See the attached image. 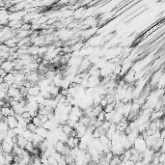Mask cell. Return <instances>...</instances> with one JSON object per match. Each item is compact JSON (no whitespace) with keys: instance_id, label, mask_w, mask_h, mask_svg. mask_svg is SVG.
<instances>
[{"instance_id":"cell-1","label":"cell","mask_w":165,"mask_h":165,"mask_svg":"<svg viewBox=\"0 0 165 165\" xmlns=\"http://www.w3.org/2000/svg\"><path fill=\"white\" fill-rule=\"evenodd\" d=\"M132 148L136 150L138 153H143L147 149V145H146V142H145V139L140 134L138 135L137 138L135 139V141L132 145Z\"/></svg>"},{"instance_id":"cell-2","label":"cell","mask_w":165,"mask_h":165,"mask_svg":"<svg viewBox=\"0 0 165 165\" xmlns=\"http://www.w3.org/2000/svg\"><path fill=\"white\" fill-rule=\"evenodd\" d=\"M123 80L128 85L132 84L133 82L136 81V79H135V72H133L132 70H130V71L127 72V74L123 76Z\"/></svg>"},{"instance_id":"cell-3","label":"cell","mask_w":165,"mask_h":165,"mask_svg":"<svg viewBox=\"0 0 165 165\" xmlns=\"http://www.w3.org/2000/svg\"><path fill=\"white\" fill-rule=\"evenodd\" d=\"M14 63L13 61H10V60H5V61L2 62L1 66H0V69H2L3 71L6 72V74H9L14 70Z\"/></svg>"},{"instance_id":"cell-4","label":"cell","mask_w":165,"mask_h":165,"mask_svg":"<svg viewBox=\"0 0 165 165\" xmlns=\"http://www.w3.org/2000/svg\"><path fill=\"white\" fill-rule=\"evenodd\" d=\"M5 121H6L7 125L10 130H14V128H18V120L14 116H9V117L5 118Z\"/></svg>"},{"instance_id":"cell-5","label":"cell","mask_w":165,"mask_h":165,"mask_svg":"<svg viewBox=\"0 0 165 165\" xmlns=\"http://www.w3.org/2000/svg\"><path fill=\"white\" fill-rule=\"evenodd\" d=\"M20 96V93H19V89L16 88V87H9L8 91H7V97L9 99H14L16 97Z\"/></svg>"},{"instance_id":"cell-6","label":"cell","mask_w":165,"mask_h":165,"mask_svg":"<svg viewBox=\"0 0 165 165\" xmlns=\"http://www.w3.org/2000/svg\"><path fill=\"white\" fill-rule=\"evenodd\" d=\"M13 146L14 145H11L9 143L2 141L1 146H0V151L3 153V154H12V152H13Z\"/></svg>"},{"instance_id":"cell-7","label":"cell","mask_w":165,"mask_h":165,"mask_svg":"<svg viewBox=\"0 0 165 165\" xmlns=\"http://www.w3.org/2000/svg\"><path fill=\"white\" fill-rule=\"evenodd\" d=\"M0 113L3 116V118H7L9 116H14V113L12 107H6V106L0 107Z\"/></svg>"},{"instance_id":"cell-8","label":"cell","mask_w":165,"mask_h":165,"mask_svg":"<svg viewBox=\"0 0 165 165\" xmlns=\"http://www.w3.org/2000/svg\"><path fill=\"white\" fill-rule=\"evenodd\" d=\"M69 115L76 116V117L80 119L82 116H84V113H83V110L80 107H78V106H72Z\"/></svg>"},{"instance_id":"cell-9","label":"cell","mask_w":165,"mask_h":165,"mask_svg":"<svg viewBox=\"0 0 165 165\" xmlns=\"http://www.w3.org/2000/svg\"><path fill=\"white\" fill-rule=\"evenodd\" d=\"M35 133L36 134H38L39 136L42 137L43 139H47V138L48 137V135H49V130H45V128H43V127H39V128H37V130H36Z\"/></svg>"},{"instance_id":"cell-10","label":"cell","mask_w":165,"mask_h":165,"mask_svg":"<svg viewBox=\"0 0 165 165\" xmlns=\"http://www.w3.org/2000/svg\"><path fill=\"white\" fill-rule=\"evenodd\" d=\"M40 93H41V89L39 88V86L37 84L33 85L32 87H30L29 89H27V95L28 96L36 97V96H38Z\"/></svg>"},{"instance_id":"cell-11","label":"cell","mask_w":165,"mask_h":165,"mask_svg":"<svg viewBox=\"0 0 165 165\" xmlns=\"http://www.w3.org/2000/svg\"><path fill=\"white\" fill-rule=\"evenodd\" d=\"M3 82H5L9 87H11L12 85L14 83V76L13 74H11V72L7 74L6 76L3 77Z\"/></svg>"},{"instance_id":"cell-12","label":"cell","mask_w":165,"mask_h":165,"mask_svg":"<svg viewBox=\"0 0 165 165\" xmlns=\"http://www.w3.org/2000/svg\"><path fill=\"white\" fill-rule=\"evenodd\" d=\"M27 143H28V140L25 139L24 137L20 136V135H18V136H16V144L18 145L19 148H21V149H25V146L27 145Z\"/></svg>"},{"instance_id":"cell-13","label":"cell","mask_w":165,"mask_h":165,"mask_svg":"<svg viewBox=\"0 0 165 165\" xmlns=\"http://www.w3.org/2000/svg\"><path fill=\"white\" fill-rule=\"evenodd\" d=\"M19 39H18L16 37H13L9 40H7L6 42L4 43V45H6L8 47H16V43H18Z\"/></svg>"},{"instance_id":"cell-14","label":"cell","mask_w":165,"mask_h":165,"mask_svg":"<svg viewBox=\"0 0 165 165\" xmlns=\"http://www.w3.org/2000/svg\"><path fill=\"white\" fill-rule=\"evenodd\" d=\"M12 109H13L14 115H21L24 111H25V109H24V107L22 105H20L18 103L16 104V105H14L13 107H12Z\"/></svg>"},{"instance_id":"cell-15","label":"cell","mask_w":165,"mask_h":165,"mask_svg":"<svg viewBox=\"0 0 165 165\" xmlns=\"http://www.w3.org/2000/svg\"><path fill=\"white\" fill-rule=\"evenodd\" d=\"M124 119V116L122 115V114L118 113L117 111L115 110V114H114L113 116V119L112 121H111V124H115V125H117V124H119Z\"/></svg>"},{"instance_id":"cell-16","label":"cell","mask_w":165,"mask_h":165,"mask_svg":"<svg viewBox=\"0 0 165 165\" xmlns=\"http://www.w3.org/2000/svg\"><path fill=\"white\" fill-rule=\"evenodd\" d=\"M65 146H66V144H65V143H63V142H60V141H57L54 145H53L55 151H56L57 153H59V154H61V153L63 152V150H64Z\"/></svg>"},{"instance_id":"cell-17","label":"cell","mask_w":165,"mask_h":165,"mask_svg":"<svg viewBox=\"0 0 165 165\" xmlns=\"http://www.w3.org/2000/svg\"><path fill=\"white\" fill-rule=\"evenodd\" d=\"M115 103H116V101H115ZM115 103L106 104V105L103 108V112L104 113H110V112H113V111H115Z\"/></svg>"},{"instance_id":"cell-18","label":"cell","mask_w":165,"mask_h":165,"mask_svg":"<svg viewBox=\"0 0 165 165\" xmlns=\"http://www.w3.org/2000/svg\"><path fill=\"white\" fill-rule=\"evenodd\" d=\"M74 130V128H71L70 126H68L67 124H64V125H62V131L63 133H65L68 136H70V134L72 133V131Z\"/></svg>"},{"instance_id":"cell-19","label":"cell","mask_w":165,"mask_h":165,"mask_svg":"<svg viewBox=\"0 0 165 165\" xmlns=\"http://www.w3.org/2000/svg\"><path fill=\"white\" fill-rule=\"evenodd\" d=\"M9 130V127L7 125L6 121H5V118H3V120L0 121V131L1 132H7Z\"/></svg>"},{"instance_id":"cell-20","label":"cell","mask_w":165,"mask_h":165,"mask_svg":"<svg viewBox=\"0 0 165 165\" xmlns=\"http://www.w3.org/2000/svg\"><path fill=\"white\" fill-rule=\"evenodd\" d=\"M31 123H32L34 126H36L37 128L42 127V126H43L42 121L40 120V118L38 117V115L35 116V117H33V118H31Z\"/></svg>"},{"instance_id":"cell-21","label":"cell","mask_w":165,"mask_h":165,"mask_svg":"<svg viewBox=\"0 0 165 165\" xmlns=\"http://www.w3.org/2000/svg\"><path fill=\"white\" fill-rule=\"evenodd\" d=\"M26 130H29L30 132H32V133H35L36 131V130H37V127L36 126H34L32 123H28L27 124V126H26Z\"/></svg>"},{"instance_id":"cell-22","label":"cell","mask_w":165,"mask_h":165,"mask_svg":"<svg viewBox=\"0 0 165 165\" xmlns=\"http://www.w3.org/2000/svg\"><path fill=\"white\" fill-rule=\"evenodd\" d=\"M97 120H98L99 122H101V123H103V122L105 121V113L103 112V110L101 111V112L99 113V115L97 116Z\"/></svg>"},{"instance_id":"cell-23","label":"cell","mask_w":165,"mask_h":165,"mask_svg":"<svg viewBox=\"0 0 165 165\" xmlns=\"http://www.w3.org/2000/svg\"><path fill=\"white\" fill-rule=\"evenodd\" d=\"M25 150L26 152H28L29 154H31V153L33 152V150H34V146H33V144H32V142L31 141H28V143H27V145L25 146Z\"/></svg>"},{"instance_id":"cell-24","label":"cell","mask_w":165,"mask_h":165,"mask_svg":"<svg viewBox=\"0 0 165 165\" xmlns=\"http://www.w3.org/2000/svg\"><path fill=\"white\" fill-rule=\"evenodd\" d=\"M20 30L30 31L31 30V23H29V22H23L22 25H21V27H20Z\"/></svg>"},{"instance_id":"cell-25","label":"cell","mask_w":165,"mask_h":165,"mask_svg":"<svg viewBox=\"0 0 165 165\" xmlns=\"http://www.w3.org/2000/svg\"><path fill=\"white\" fill-rule=\"evenodd\" d=\"M110 124H111V123L107 122V121H104V122H103V124H101V128H103L104 131L106 132V131H107V130L109 128V127H110Z\"/></svg>"},{"instance_id":"cell-26","label":"cell","mask_w":165,"mask_h":165,"mask_svg":"<svg viewBox=\"0 0 165 165\" xmlns=\"http://www.w3.org/2000/svg\"><path fill=\"white\" fill-rule=\"evenodd\" d=\"M114 114H115V111H113V112H110V113H105V121H107V122L111 123V121H112V119H113Z\"/></svg>"},{"instance_id":"cell-27","label":"cell","mask_w":165,"mask_h":165,"mask_svg":"<svg viewBox=\"0 0 165 165\" xmlns=\"http://www.w3.org/2000/svg\"><path fill=\"white\" fill-rule=\"evenodd\" d=\"M16 133H14V130H8V131H7V137H10V138H12L13 139L14 137H16Z\"/></svg>"},{"instance_id":"cell-28","label":"cell","mask_w":165,"mask_h":165,"mask_svg":"<svg viewBox=\"0 0 165 165\" xmlns=\"http://www.w3.org/2000/svg\"><path fill=\"white\" fill-rule=\"evenodd\" d=\"M106 104H107V101H106V99L104 98V96L103 97V98H101V103H99V105L101 106V107H104V106L106 105Z\"/></svg>"},{"instance_id":"cell-29","label":"cell","mask_w":165,"mask_h":165,"mask_svg":"<svg viewBox=\"0 0 165 165\" xmlns=\"http://www.w3.org/2000/svg\"><path fill=\"white\" fill-rule=\"evenodd\" d=\"M164 160H165V154L160 153L158 156V162L159 163H164Z\"/></svg>"},{"instance_id":"cell-30","label":"cell","mask_w":165,"mask_h":165,"mask_svg":"<svg viewBox=\"0 0 165 165\" xmlns=\"http://www.w3.org/2000/svg\"><path fill=\"white\" fill-rule=\"evenodd\" d=\"M125 164H126V165H133V164H134V162L131 161V160L130 159V160H126V161H125Z\"/></svg>"},{"instance_id":"cell-31","label":"cell","mask_w":165,"mask_h":165,"mask_svg":"<svg viewBox=\"0 0 165 165\" xmlns=\"http://www.w3.org/2000/svg\"><path fill=\"white\" fill-rule=\"evenodd\" d=\"M125 161H126V160H121V162L119 163V165H126V164H125Z\"/></svg>"},{"instance_id":"cell-32","label":"cell","mask_w":165,"mask_h":165,"mask_svg":"<svg viewBox=\"0 0 165 165\" xmlns=\"http://www.w3.org/2000/svg\"><path fill=\"white\" fill-rule=\"evenodd\" d=\"M108 165H115V164H113L112 162H109V164Z\"/></svg>"},{"instance_id":"cell-33","label":"cell","mask_w":165,"mask_h":165,"mask_svg":"<svg viewBox=\"0 0 165 165\" xmlns=\"http://www.w3.org/2000/svg\"><path fill=\"white\" fill-rule=\"evenodd\" d=\"M95 165H103V164H101V163H96Z\"/></svg>"},{"instance_id":"cell-34","label":"cell","mask_w":165,"mask_h":165,"mask_svg":"<svg viewBox=\"0 0 165 165\" xmlns=\"http://www.w3.org/2000/svg\"><path fill=\"white\" fill-rule=\"evenodd\" d=\"M0 146H1V142H0Z\"/></svg>"}]
</instances>
